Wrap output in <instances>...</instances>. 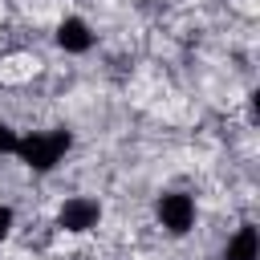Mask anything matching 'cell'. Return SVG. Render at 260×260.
<instances>
[{
    "label": "cell",
    "instance_id": "2",
    "mask_svg": "<svg viewBox=\"0 0 260 260\" xmlns=\"http://www.w3.org/2000/svg\"><path fill=\"white\" fill-rule=\"evenodd\" d=\"M98 223H102V203H98L93 195H69V199L57 207V228H61V232L81 236V232H93Z\"/></svg>",
    "mask_w": 260,
    "mask_h": 260
},
{
    "label": "cell",
    "instance_id": "1",
    "mask_svg": "<svg viewBox=\"0 0 260 260\" xmlns=\"http://www.w3.org/2000/svg\"><path fill=\"white\" fill-rule=\"evenodd\" d=\"M69 146H73L69 130H41V134L20 138L16 158H20L28 171H53V167H57V162L69 154Z\"/></svg>",
    "mask_w": 260,
    "mask_h": 260
},
{
    "label": "cell",
    "instance_id": "3",
    "mask_svg": "<svg viewBox=\"0 0 260 260\" xmlns=\"http://www.w3.org/2000/svg\"><path fill=\"white\" fill-rule=\"evenodd\" d=\"M154 215H158V223H162L171 236H183V232H191V223H195V199L183 195V191H162L158 203H154Z\"/></svg>",
    "mask_w": 260,
    "mask_h": 260
},
{
    "label": "cell",
    "instance_id": "6",
    "mask_svg": "<svg viewBox=\"0 0 260 260\" xmlns=\"http://www.w3.org/2000/svg\"><path fill=\"white\" fill-rule=\"evenodd\" d=\"M16 146H20V134L8 122H0V154H16Z\"/></svg>",
    "mask_w": 260,
    "mask_h": 260
},
{
    "label": "cell",
    "instance_id": "5",
    "mask_svg": "<svg viewBox=\"0 0 260 260\" xmlns=\"http://www.w3.org/2000/svg\"><path fill=\"white\" fill-rule=\"evenodd\" d=\"M223 260H260V236H256V228H252V223H244V228L228 240Z\"/></svg>",
    "mask_w": 260,
    "mask_h": 260
},
{
    "label": "cell",
    "instance_id": "7",
    "mask_svg": "<svg viewBox=\"0 0 260 260\" xmlns=\"http://www.w3.org/2000/svg\"><path fill=\"white\" fill-rule=\"evenodd\" d=\"M12 223H16V211H12L8 203H0V240H8V232H12Z\"/></svg>",
    "mask_w": 260,
    "mask_h": 260
},
{
    "label": "cell",
    "instance_id": "4",
    "mask_svg": "<svg viewBox=\"0 0 260 260\" xmlns=\"http://www.w3.org/2000/svg\"><path fill=\"white\" fill-rule=\"evenodd\" d=\"M57 45H61L65 53H89V49H93V32H89V24H85L81 16H65V20L57 24Z\"/></svg>",
    "mask_w": 260,
    "mask_h": 260
}]
</instances>
